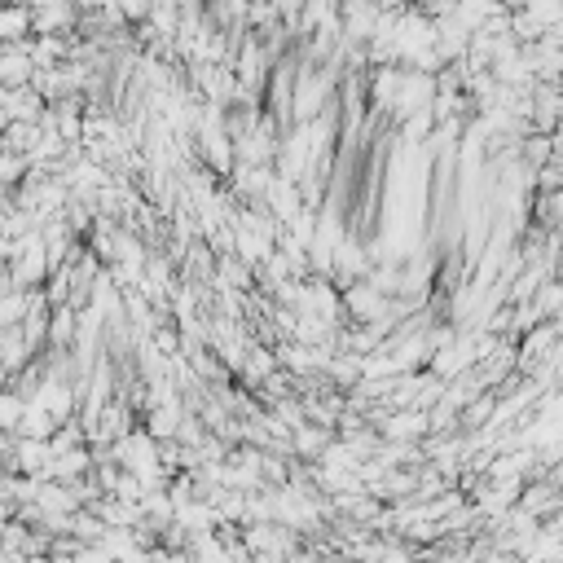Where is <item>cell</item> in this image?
Returning <instances> with one entry per match:
<instances>
[{"label": "cell", "mask_w": 563, "mask_h": 563, "mask_svg": "<svg viewBox=\"0 0 563 563\" xmlns=\"http://www.w3.org/2000/svg\"><path fill=\"white\" fill-rule=\"evenodd\" d=\"M27 36H31V9L0 5V40H27Z\"/></svg>", "instance_id": "cell-5"}, {"label": "cell", "mask_w": 563, "mask_h": 563, "mask_svg": "<svg viewBox=\"0 0 563 563\" xmlns=\"http://www.w3.org/2000/svg\"><path fill=\"white\" fill-rule=\"evenodd\" d=\"M0 150H5V141H0Z\"/></svg>", "instance_id": "cell-10"}, {"label": "cell", "mask_w": 563, "mask_h": 563, "mask_svg": "<svg viewBox=\"0 0 563 563\" xmlns=\"http://www.w3.org/2000/svg\"><path fill=\"white\" fill-rule=\"evenodd\" d=\"M22 405H27V396L18 388H0V432H14L22 418Z\"/></svg>", "instance_id": "cell-7"}, {"label": "cell", "mask_w": 563, "mask_h": 563, "mask_svg": "<svg viewBox=\"0 0 563 563\" xmlns=\"http://www.w3.org/2000/svg\"><path fill=\"white\" fill-rule=\"evenodd\" d=\"M524 172H533V168H524V163H520V168H515L511 176H524ZM524 185H533V181H506L502 190H524Z\"/></svg>", "instance_id": "cell-8"}, {"label": "cell", "mask_w": 563, "mask_h": 563, "mask_svg": "<svg viewBox=\"0 0 563 563\" xmlns=\"http://www.w3.org/2000/svg\"><path fill=\"white\" fill-rule=\"evenodd\" d=\"M0 5H9V0H0Z\"/></svg>", "instance_id": "cell-9"}, {"label": "cell", "mask_w": 563, "mask_h": 563, "mask_svg": "<svg viewBox=\"0 0 563 563\" xmlns=\"http://www.w3.org/2000/svg\"><path fill=\"white\" fill-rule=\"evenodd\" d=\"M75 339H80V308H49V348H75Z\"/></svg>", "instance_id": "cell-3"}, {"label": "cell", "mask_w": 563, "mask_h": 563, "mask_svg": "<svg viewBox=\"0 0 563 563\" xmlns=\"http://www.w3.org/2000/svg\"><path fill=\"white\" fill-rule=\"evenodd\" d=\"M53 273L49 251H44L40 229H27V234L14 238V256H9V278L18 286H44V278Z\"/></svg>", "instance_id": "cell-1"}, {"label": "cell", "mask_w": 563, "mask_h": 563, "mask_svg": "<svg viewBox=\"0 0 563 563\" xmlns=\"http://www.w3.org/2000/svg\"><path fill=\"white\" fill-rule=\"evenodd\" d=\"M27 154H14V150H0V190H18V181L27 176Z\"/></svg>", "instance_id": "cell-6"}, {"label": "cell", "mask_w": 563, "mask_h": 563, "mask_svg": "<svg viewBox=\"0 0 563 563\" xmlns=\"http://www.w3.org/2000/svg\"><path fill=\"white\" fill-rule=\"evenodd\" d=\"M53 427H58V418H53L49 410H44L40 401H27V405H22V418H18L14 436H36V440H49V436H53Z\"/></svg>", "instance_id": "cell-4"}, {"label": "cell", "mask_w": 563, "mask_h": 563, "mask_svg": "<svg viewBox=\"0 0 563 563\" xmlns=\"http://www.w3.org/2000/svg\"><path fill=\"white\" fill-rule=\"evenodd\" d=\"M80 22V9L75 0H58V5H36L31 9V36H62V31H75Z\"/></svg>", "instance_id": "cell-2"}]
</instances>
